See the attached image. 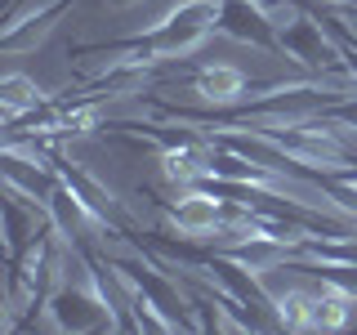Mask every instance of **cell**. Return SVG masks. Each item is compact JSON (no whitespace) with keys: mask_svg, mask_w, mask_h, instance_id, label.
Returning a JSON list of instances; mask_svg holds the SVG:
<instances>
[{"mask_svg":"<svg viewBox=\"0 0 357 335\" xmlns=\"http://www.w3.org/2000/svg\"><path fill=\"white\" fill-rule=\"evenodd\" d=\"M277 36H282V54H286V59H295L299 67H308L312 76L331 72V67L344 63V45L331 40V31L321 27V22L304 18V14H299L295 22H286Z\"/></svg>","mask_w":357,"mask_h":335,"instance_id":"obj_3","label":"cell"},{"mask_svg":"<svg viewBox=\"0 0 357 335\" xmlns=\"http://www.w3.org/2000/svg\"><path fill=\"white\" fill-rule=\"evenodd\" d=\"M54 174H59L63 184L72 188V193L81 197L89 210H94V219L103 223L107 232H116V223H112V219H116V193H112V188H103L94 174H85L81 165H67V161H59V165H54Z\"/></svg>","mask_w":357,"mask_h":335,"instance_id":"obj_7","label":"cell"},{"mask_svg":"<svg viewBox=\"0 0 357 335\" xmlns=\"http://www.w3.org/2000/svg\"><path fill=\"white\" fill-rule=\"evenodd\" d=\"M63 5L67 0H31L27 9H18V14L5 22V31H0L5 54H18V50H27V45L45 40V31L54 27V18L63 14Z\"/></svg>","mask_w":357,"mask_h":335,"instance_id":"obj_6","label":"cell"},{"mask_svg":"<svg viewBox=\"0 0 357 335\" xmlns=\"http://www.w3.org/2000/svg\"><path fill=\"white\" fill-rule=\"evenodd\" d=\"M192 94L206 107H241L250 94V76L232 63H210L192 76Z\"/></svg>","mask_w":357,"mask_h":335,"instance_id":"obj_5","label":"cell"},{"mask_svg":"<svg viewBox=\"0 0 357 335\" xmlns=\"http://www.w3.org/2000/svg\"><path fill=\"white\" fill-rule=\"evenodd\" d=\"M219 31V0H174L148 31L121 40V45H103V63L121 59V63H139V67H161L174 59L197 54L206 36Z\"/></svg>","mask_w":357,"mask_h":335,"instance_id":"obj_1","label":"cell"},{"mask_svg":"<svg viewBox=\"0 0 357 335\" xmlns=\"http://www.w3.org/2000/svg\"><path fill=\"white\" fill-rule=\"evenodd\" d=\"M232 215V201L215 193V188H183V197L170 201V210H165V219H170V228L178 232V237L188 241H215L219 228L228 223Z\"/></svg>","mask_w":357,"mask_h":335,"instance_id":"obj_2","label":"cell"},{"mask_svg":"<svg viewBox=\"0 0 357 335\" xmlns=\"http://www.w3.org/2000/svg\"><path fill=\"white\" fill-rule=\"evenodd\" d=\"M0 107H5V126H18L22 117H31V112L45 107V89L31 81V76L9 72L5 81H0Z\"/></svg>","mask_w":357,"mask_h":335,"instance_id":"obj_8","label":"cell"},{"mask_svg":"<svg viewBox=\"0 0 357 335\" xmlns=\"http://www.w3.org/2000/svg\"><path fill=\"white\" fill-rule=\"evenodd\" d=\"M219 31L250 45V50L282 54V36H277V27L268 22V14L255 0H219Z\"/></svg>","mask_w":357,"mask_h":335,"instance_id":"obj_4","label":"cell"}]
</instances>
